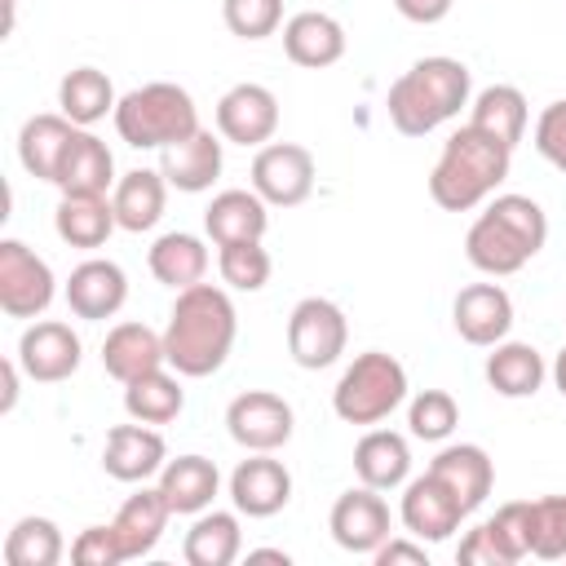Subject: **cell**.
I'll list each match as a JSON object with an SVG mask.
<instances>
[{
	"mask_svg": "<svg viewBox=\"0 0 566 566\" xmlns=\"http://www.w3.org/2000/svg\"><path fill=\"white\" fill-rule=\"evenodd\" d=\"M234 332H239V314H234V301L226 296V287L195 283V287L177 292V301L168 310L164 358L177 376H195V380L212 376L230 358Z\"/></svg>",
	"mask_w": 566,
	"mask_h": 566,
	"instance_id": "cell-1",
	"label": "cell"
},
{
	"mask_svg": "<svg viewBox=\"0 0 566 566\" xmlns=\"http://www.w3.org/2000/svg\"><path fill=\"white\" fill-rule=\"evenodd\" d=\"M509 164H513V150L500 137L473 124H460L442 142V155L429 172V199L447 212H469L495 195V186L509 177Z\"/></svg>",
	"mask_w": 566,
	"mask_h": 566,
	"instance_id": "cell-2",
	"label": "cell"
},
{
	"mask_svg": "<svg viewBox=\"0 0 566 566\" xmlns=\"http://www.w3.org/2000/svg\"><path fill=\"white\" fill-rule=\"evenodd\" d=\"M548 243V217L531 195H495L486 212L464 234V256L473 270L504 279L517 274Z\"/></svg>",
	"mask_w": 566,
	"mask_h": 566,
	"instance_id": "cell-3",
	"label": "cell"
},
{
	"mask_svg": "<svg viewBox=\"0 0 566 566\" xmlns=\"http://www.w3.org/2000/svg\"><path fill=\"white\" fill-rule=\"evenodd\" d=\"M469 66L460 57H420L389 84V124L402 137H429L433 128L455 119L460 106H469Z\"/></svg>",
	"mask_w": 566,
	"mask_h": 566,
	"instance_id": "cell-4",
	"label": "cell"
},
{
	"mask_svg": "<svg viewBox=\"0 0 566 566\" xmlns=\"http://www.w3.org/2000/svg\"><path fill=\"white\" fill-rule=\"evenodd\" d=\"M111 119H115L119 142H128L133 150H164L172 142H186L190 133H199L195 97L168 80H155V84L124 93Z\"/></svg>",
	"mask_w": 566,
	"mask_h": 566,
	"instance_id": "cell-5",
	"label": "cell"
},
{
	"mask_svg": "<svg viewBox=\"0 0 566 566\" xmlns=\"http://www.w3.org/2000/svg\"><path fill=\"white\" fill-rule=\"evenodd\" d=\"M402 398H407V367L385 349H367L340 371L332 389V411L345 424H380L394 407H402Z\"/></svg>",
	"mask_w": 566,
	"mask_h": 566,
	"instance_id": "cell-6",
	"label": "cell"
},
{
	"mask_svg": "<svg viewBox=\"0 0 566 566\" xmlns=\"http://www.w3.org/2000/svg\"><path fill=\"white\" fill-rule=\"evenodd\" d=\"M349 345V323L336 301L327 296H305L287 314V354L305 371L332 367Z\"/></svg>",
	"mask_w": 566,
	"mask_h": 566,
	"instance_id": "cell-7",
	"label": "cell"
},
{
	"mask_svg": "<svg viewBox=\"0 0 566 566\" xmlns=\"http://www.w3.org/2000/svg\"><path fill=\"white\" fill-rule=\"evenodd\" d=\"M53 270L18 239H0V310L9 318H40L53 305Z\"/></svg>",
	"mask_w": 566,
	"mask_h": 566,
	"instance_id": "cell-8",
	"label": "cell"
},
{
	"mask_svg": "<svg viewBox=\"0 0 566 566\" xmlns=\"http://www.w3.org/2000/svg\"><path fill=\"white\" fill-rule=\"evenodd\" d=\"M252 190L270 208H296L314 190V155L296 142H265L252 159Z\"/></svg>",
	"mask_w": 566,
	"mask_h": 566,
	"instance_id": "cell-9",
	"label": "cell"
},
{
	"mask_svg": "<svg viewBox=\"0 0 566 566\" xmlns=\"http://www.w3.org/2000/svg\"><path fill=\"white\" fill-rule=\"evenodd\" d=\"M292 424H296L292 402L270 394V389H248V394L230 398V407H226V429L243 451H279V447H287Z\"/></svg>",
	"mask_w": 566,
	"mask_h": 566,
	"instance_id": "cell-10",
	"label": "cell"
},
{
	"mask_svg": "<svg viewBox=\"0 0 566 566\" xmlns=\"http://www.w3.org/2000/svg\"><path fill=\"white\" fill-rule=\"evenodd\" d=\"M398 517L407 526V535L424 539V544H438V539H451V531H460V522L469 517V509L460 504V495L438 478V473H420L407 482L402 491V504H398Z\"/></svg>",
	"mask_w": 566,
	"mask_h": 566,
	"instance_id": "cell-11",
	"label": "cell"
},
{
	"mask_svg": "<svg viewBox=\"0 0 566 566\" xmlns=\"http://www.w3.org/2000/svg\"><path fill=\"white\" fill-rule=\"evenodd\" d=\"M327 531L345 553L371 557L389 539V504L380 500L376 486H349L345 495H336L327 513Z\"/></svg>",
	"mask_w": 566,
	"mask_h": 566,
	"instance_id": "cell-12",
	"label": "cell"
},
{
	"mask_svg": "<svg viewBox=\"0 0 566 566\" xmlns=\"http://www.w3.org/2000/svg\"><path fill=\"white\" fill-rule=\"evenodd\" d=\"M80 358H84V345H80V336L71 332V323L44 318V323H31V327L18 336V363H22V371H27L35 385L71 380L75 367H80Z\"/></svg>",
	"mask_w": 566,
	"mask_h": 566,
	"instance_id": "cell-13",
	"label": "cell"
},
{
	"mask_svg": "<svg viewBox=\"0 0 566 566\" xmlns=\"http://www.w3.org/2000/svg\"><path fill=\"white\" fill-rule=\"evenodd\" d=\"M279 128V97L265 84H234L217 102V133L234 146H265Z\"/></svg>",
	"mask_w": 566,
	"mask_h": 566,
	"instance_id": "cell-14",
	"label": "cell"
},
{
	"mask_svg": "<svg viewBox=\"0 0 566 566\" xmlns=\"http://www.w3.org/2000/svg\"><path fill=\"white\" fill-rule=\"evenodd\" d=\"M230 500L248 517H274L292 500V473L274 451H252V460H239L230 473Z\"/></svg>",
	"mask_w": 566,
	"mask_h": 566,
	"instance_id": "cell-15",
	"label": "cell"
},
{
	"mask_svg": "<svg viewBox=\"0 0 566 566\" xmlns=\"http://www.w3.org/2000/svg\"><path fill=\"white\" fill-rule=\"evenodd\" d=\"M451 323H455L460 340L491 349L513 327V301H509V292L500 283H469L451 301Z\"/></svg>",
	"mask_w": 566,
	"mask_h": 566,
	"instance_id": "cell-16",
	"label": "cell"
},
{
	"mask_svg": "<svg viewBox=\"0 0 566 566\" xmlns=\"http://www.w3.org/2000/svg\"><path fill=\"white\" fill-rule=\"evenodd\" d=\"M124 301H128V274L106 256L80 261L66 279V305L75 318H88V323L115 318L124 310Z\"/></svg>",
	"mask_w": 566,
	"mask_h": 566,
	"instance_id": "cell-17",
	"label": "cell"
},
{
	"mask_svg": "<svg viewBox=\"0 0 566 566\" xmlns=\"http://www.w3.org/2000/svg\"><path fill=\"white\" fill-rule=\"evenodd\" d=\"M164 464H168V447H164V438H159L150 424L133 420V424H115V429L106 433L102 469H106L115 482H146V478H155Z\"/></svg>",
	"mask_w": 566,
	"mask_h": 566,
	"instance_id": "cell-18",
	"label": "cell"
},
{
	"mask_svg": "<svg viewBox=\"0 0 566 566\" xmlns=\"http://www.w3.org/2000/svg\"><path fill=\"white\" fill-rule=\"evenodd\" d=\"M283 53L305 71H323L345 57V27L323 9H301L283 22Z\"/></svg>",
	"mask_w": 566,
	"mask_h": 566,
	"instance_id": "cell-19",
	"label": "cell"
},
{
	"mask_svg": "<svg viewBox=\"0 0 566 566\" xmlns=\"http://www.w3.org/2000/svg\"><path fill=\"white\" fill-rule=\"evenodd\" d=\"M168 517H172V509H168V500H164L159 486H142V491H133V495L119 504V513L111 517L115 539H119V548H124V562H133V557H150L155 544H159L164 531H168Z\"/></svg>",
	"mask_w": 566,
	"mask_h": 566,
	"instance_id": "cell-20",
	"label": "cell"
},
{
	"mask_svg": "<svg viewBox=\"0 0 566 566\" xmlns=\"http://www.w3.org/2000/svg\"><path fill=\"white\" fill-rule=\"evenodd\" d=\"M221 164H226V159H221V142H217L208 128L190 133L186 142L164 146V155H159V172H164V181L177 186V190H186V195L208 190V186L221 177Z\"/></svg>",
	"mask_w": 566,
	"mask_h": 566,
	"instance_id": "cell-21",
	"label": "cell"
},
{
	"mask_svg": "<svg viewBox=\"0 0 566 566\" xmlns=\"http://www.w3.org/2000/svg\"><path fill=\"white\" fill-rule=\"evenodd\" d=\"M164 363H168L164 358V336L150 332L146 323H115L106 332V340H102V367L119 385H128V380L164 367Z\"/></svg>",
	"mask_w": 566,
	"mask_h": 566,
	"instance_id": "cell-22",
	"label": "cell"
},
{
	"mask_svg": "<svg viewBox=\"0 0 566 566\" xmlns=\"http://www.w3.org/2000/svg\"><path fill=\"white\" fill-rule=\"evenodd\" d=\"M265 226H270V203L256 190H221V195H212V203L203 212V230L217 248L243 243V239H265Z\"/></svg>",
	"mask_w": 566,
	"mask_h": 566,
	"instance_id": "cell-23",
	"label": "cell"
},
{
	"mask_svg": "<svg viewBox=\"0 0 566 566\" xmlns=\"http://www.w3.org/2000/svg\"><path fill=\"white\" fill-rule=\"evenodd\" d=\"M159 491H164V500H168L172 513L199 517L217 500L221 473H217V464L208 455H177V460H168L159 469Z\"/></svg>",
	"mask_w": 566,
	"mask_h": 566,
	"instance_id": "cell-24",
	"label": "cell"
},
{
	"mask_svg": "<svg viewBox=\"0 0 566 566\" xmlns=\"http://www.w3.org/2000/svg\"><path fill=\"white\" fill-rule=\"evenodd\" d=\"M62 195H106L115 186V159L106 150L102 137H93L88 128H75L66 155H62V168H57V181H53Z\"/></svg>",
	"mask_w": 566,
	"mask_h": 566,
	"instance_id": "cell-25",
	"label": "cell"
},
{
	"mask_svg": "<svg viewBox=\"0 0 566 566\" xmlns=\"http://www.w3.org/2000/svg\"><path fill=\"white\" fill-rule=\"evenodd\" d=\"M429 473H438L455 495H460V504L473 513L486 495H491V486H495V464H491V455L478 447V442H455V447H442L433 460H429Z\"/></svg>",
	"mask_w": 566,
	"mask_h": 566,
	"instance_id": "cell-26",
	"label": "cell"
},
{
	"mask_svg": "<svg viewBox=\"0 0 566 566\" xmlns=\"http://www.w3.org/2000/svg\"><path fill=\"white\" fill-rule=\"evenodd\" d=\"M354 473L363 486H376V491H394L407 482L411 473V447L402 433L394 429H371L358 438L354 447Z\"/></svg>",
	"mask_w": 566,
	"mask_h": 566,
	"instance_id": "cell-27",
	"label": "cell"
},
{
	"mask_svg": "<svg viewBox=\"0 0 566 566\" xmlns=\"http://www.w3.org/2000/svg\"><path fill=\"white\" fill-rule=\"evenodd\" d=\"M146 265H150V274H155L164 287L186 292V287L203 283V274H208V248H203L199 234L168 230V234H159V239L150 243Z\"/></svg>",
	"mask_w": 566,
	"mask_h": 566,
	"instance_id": "cell-28",
	"label": "cell"
},
{
	"mask_svg": "<svg viewBox=\"0 0 566 566\" xmlns=\"http://www.w3.org/2000/svg\"><path fill=\"white\" fill-rule=\"evenodd\" d=\"M75 137V124L57 111V115H31L18 133V159L31 177L40 181H57V168H62V155Z\"/></svg>",
	"mask_w": 566,
	"mask_h": 566,
	"instance_id": "cell-29",
	"label": "cell"
},
{
	"mask_svg": "<svg viewBox=\"0 0 566 566\" xmlns=\"http://www.w3.org/2000/svg\"><path fill=\"white\" fill-rule=\"evenodd\" d=\"M115 226H119L115 221V203L106 195H62V203L53 212L57 239L71 243V248H84V252L102 248Z\"/></svg>",
	"mask_w": 566,
	"mask_h": 566,
	"instance_id": "cell-30",
	"label": "cell"
},
{
	"mask_svg": "<svg viewBox=\"0 0 566 566\" xmlns=\"http://www.w3.org/2000/svg\"><path fill=\"white\" fill-rule=\"evenodd\" d=\"M544 376H548L544 354L526 340H500L486 354V385L500 398H531L544 385Z\"/></svg>",
	"mask_w": 566,
	"mask_h": 566,
	"instance_id": "cell-31",
	"label": "cell"
},
{
	"mask_svg": "<svg viewBox=\"0 0 566 566\" xmlns=\"http://www.w3.org/2000/svg\"><path fill=\"white\" fill-rule=\"evenodd\" d=\"M111 203H115L119 230L142 234V230H150V226L164 217L168 181H164V172H155V168H133V172H124V177L115 181Z\"/></svg>",
	"mask_w": 566,
	"mask_h": 566,
	"instance_id": "cell-32",
	"label": "cell"
},
{
	"mask_svg": "<svg viewBox=\"0 0 566 566\" xmlns=\"http://www.w3.org/2000/svg\"><path fill=\"white\" fill-rule=\"evenodd\" d=\"M57 106H62V115H66L75 128H93L97 119L115 115L119 97H115V84L106 80V71H97V66H75V71H66L62 84H57Z\"/></svg>",
	"mask_w": 566,
	"mask_h": 566,
	"instance_id": "cell-33",
	"label": "cell"
},
{
	"mask_svg": "<svg viewBox=\"0 0 566 566\" xmlns=\"http://www.w3.org/2000/svg\"><path fill=\"white\" fill-rule=\"evenodd\" d=\"M239 553H243L239 513H221V509H212V513L203 509L181 539V557L190 566H230Z\"/></svg>",
	"mask_w": 566,
	"mask_h": 566,
	"instance_id": "cell-34",
	"label": "cell"
},
{
	"mask_svg": "<svg viewBox=\"0 0 566 566\" xmlns=\"http://www.w3.org/2000/svg\"><path fill=\"white\" fill-rule=\"evenodd\" d=\"M469 124L482 128V133H491V137H500V142L513 150V146L526 137V97H522V88H513V84H491V88H482V93L473 97Z\"/></svg>",
	"mask_w": 566,
	"mask_h": 566,
	"instance_id": "cell-35",
	"label": "cell"
},
{
	"mask_svg": "<svg viewBox=\"0 0 566 566\" xmlns=\"http://www.w3.org/2000/svg\"><path fill=\"white\" fill-rule=\"evenodd\" d=\"M181 407H186L181 380L172 371H164V367H155V371H146V376L124 385V411L133 420H142V424H168V420L181 416Z\"/></svg>",
	"mask_w": 566,
	"mask_h": 566,
	"instance_id": "cell-36",
	"label": "cell"
},
{
	"mask_svg": "<svg viewBox=\"0 0 566 566\" xmlns=\"http://www.w3.org/2000/svg\"><path fill=\"white\" fill-rule=\"evenodd\" d=\"M66 553L62 531L53 517H18L4 535V562L9 566H57Z\"/></svg>",
	"mask_w": 566,
	"mask_h": 566,
	"instance_id": "cell-37",
	"label": "cell"
},
{
	"mask_svg": "<svg viewBox=\"0 0 566 566\" xmlns=\"http://www.w3.org/2000/svg\"><path fill=\"white\" fill-rule=\"evenodd\" d=\"M217 270L234 292H261L270 283V252L261 248V239H243V243H221L217 252Z\"/></svg>",
	"mask_w": 566,
	"mask_h": 566,
	"instance_id": "cell-38",
	"label": "cell"
},
{
	"mask_svg": "<svg viewBox=\"0 0 566 566\" xmlns=\"http://www.w3.org/2000/svg\"><path fill=\"white\" fill-rule=\"evenodd\" d=\"M407 424H411L416 438L442 442V438H451V429L460 424V407H455V398H451L447 389H420V394L411 398V407H407Z\"/></svg>",
	"mask_w": 566,
	"mask_h": 566,
	"instance_id": "cell-39",
	"label": "cell"
},
{
	"mask_svg": "<svg viewBox=\"0 0 566 566\" xmlns=\"http://www.w3.org/2000/svg\"><path fill=\"white\" fill-rule=\"evenodd\" d=\"M221 18L239 40H265L283 27V0H221Z\"/></svg>",
	"mask_w": 566,
	"mask_h": 566,
	"instance_id": "cell-40",
	"label": "cell"
},
{
	"mask_svg": "<svg viewBox=\"0 0 566 566\" xmlns=\"http://www.w3.org/2000/svg\"><path fill=\"white\" fill-rule=\"evenodd\" d=\"M531 557H544V562L566 557V495L535 500V548H531Z\"/></svg>",
	"mask_w": 566,
	"mask_h": 566,
	"instance_id": "cell-41",
	"label": "cell"
},
{
	"mask_svg": "<svg viewBox=\"0 0 566 566\" xmlns=\"http://www.w3.org/2000/svg\"><path fill=\"white\" fill-rule=\"evenodd\" d=\"M491 526H495V531H500V539L509 544L513 562L531 557V548H535V500L500 504V509H495V517H491Z\"/></svg>",
	"mask_w": 566,
	"mask_h": 566,
	"instance_id": "cell-42",
	"label": "cell"
},
{
	"mask_svg": "<svg viewBox=\"0 0 566 566\" xmlns=\"http://www.w3.org/2000/svg\"><path fill=\"white\" fill-rule=\"evenodd\" d=\"M455 557H460L464 566H513V553H509V544L500 539V531L491 526V517L478 522L473 531H464Z\"/></svg>",
	"mask_w": 566,
	"mask_h": 566,
	"instance_id": "cell-43",
	"label": "cell"
},
{
	"mask_svg": "<svg viewBox=\"0 0 566 566\" xmlns=\"http://www.w3.org/2000/svg\"><path fill=\"white\" fill-rule=\"evenodd\" d=\"M71 562L75 566H119L124 562V548L115 539V526H84L75 539H71Z\"/></svg>",
	"mask_w": 566,
	"mask_h": 566,
	"instance_id": "cell-44",
	"label": "cell"
},
{
	"mask_svg": "<svg viewBox=\"0 0 566 566\" xmlns=\"http://www.w3.org/2000/svg\"><path fill=\"white\" fill-rule=\"evenodd\" d=\"M535 150L557 172H566V97H557V102H548L539 111V119H535Z\"/></svg>",
	"mask_w": 566,
	"mask_h": 566,
	"instance_id": "cell-45",
	"label": "cell"
},
{
	"mask_svg": "<svg viewBox=\"0 0 566 566\" xmlns=\"http://www.w3.org/2000/svg\"><path fill=\"white\" fill-rule=\"evenodd\" d=\"M376 566H398V562H411V566H429V553H424V539L420 544H411V539H385L376 553Z\"/></svg>",
	"mask_w": 566,
	"mask_h": 566,
	"instance_id": "cell-46",
	"label": "cell"
},
{
	"mask_svg": "<svg viewBox=\"0 0 566 566\" xmlns=\"http://www.w3.org/2000/svg\"><path fill=\"white\" fill-rule=\"evenodd\" d=\"M451 4H455V0H394V9H398L407 22H416V27L442 22V18L451 13Z\"/></svg>",
	"mask_w": 566,
	"mask_h": 566,
	"instance_id": "cell-47",
	"label": "cell"
},
{
	"mask_svg": "<svg viewBox=\"0 0 566 566\" xmlns=\"http://www.w3.org/2000/svg\"><path fill=\"white\" fill-rule=\"evenodd\" d=\"M18 358H9L4 363V398H0V411H13V402H18Z\"/></svg>",
	"mask_w": 566,
	"mask_h": 566,
	"instance_id": "cell-48",
	"label": "cell"
},
{
	"mask_svg": "<svg viewBox=\"0 0 566 566\" xmlns=\"http://www.w3.org/2000/svg\"><path fill=\"white\" fill-rule=\"evenodd\" d=\"M248 562H283V566H287L292 557H287L283 548H252V553H248Z\"/></svg>",
	"mask_w": 566,
	"mask_h": 566,
	"instance_id": "cell-49",
	"label": "cell"
},
{
	"mask_svg": "<svg viewBox=\"0 0 566 566\" xmlns=\"http://www.w3.org/2000/svg\"><path fill=\"white\" fill-rule=\"evenodd\" d=\"M553 385H557V394L566 398V345H562V354L553 358Z\"/></svg>",
	"mask_w": 566,
	"mask_h": 566,
	"instance_id": "cell-50",
	"label": "cell"
},
{
	"mask_svg": "<svg viewBox=\"0 0 566 566\" xmlns=\"http://www.w3.org/2000/svg\"><path fill=\"white\" fill-rule=\"evenodd\" d=\"M13 18H18V0H4V31H13Z\"/></svg>",
	"mask_w": 566,
	"mask_h": 566,
	"instance_id": "cell-51",
	"label": "cell"
}]
</instances>
